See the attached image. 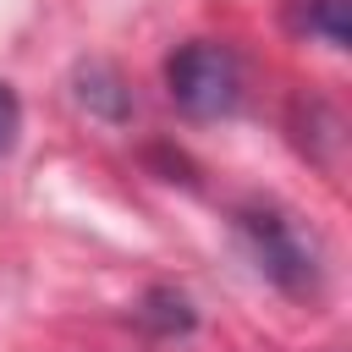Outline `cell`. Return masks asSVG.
Here are the masks:
<instances>
[{"mask_svg": "<svg viewBox=\"0 0 352 352\" xmlns=\"http://www.w3.org/2000/svg\"><path fill=\"white\" fill-rule=\"evenodd\" d=\"M165 94L192 121H220L242 104V60L220 38H187L165 55Z\"/></svg>", "mask_w": 352, "mask_h": 352, "instance_id": "1", "label": "cell"}, {"mask_svg": "<svg viewBox=\"0 0 352 352\" xmlns=\"http://www.w3.org/2000/svg\"><path fill=\"white\" fill-rule=\"evenodd\" d=\"M236 231H242V242H248V253L270 286H280L286 297L319 292V248H314V236H302V226L280 204H242Z\"/></svg>", "mask_w": 352, "mask_h": 352, "instance_id": "2", "label": "cell"}, {"mask_svg": "<svg viewBox=\"0 0 352 352\" xmlns=\"http://www.w3.org/2000/svg\"><path fill=\"white\" fill-rule=\"evenodd\" d=\"M77 104L99 121H126L132 116V88L110 60H82L77 66Z\"/></svg>", "mask_w": 352, "mask_h": 352, "instance_id": "3", "label": "cell"}, {"mask_svg": "<svg viewBox=\"0 0 352 352\" xmlns=\"http://www.w3.org/2000/svg\"><path fill=\"white\" fill-rule=\"evenodd\" d=\"M132 314H138V324L154 330V336H187V330H192V302H187L176 286H154Z\"/></svg>", "mask_w": 352, "mask_h": 352, "instance_id": "4", "label": "cell"}, {"mask_svg": "<svg viewBox=\"0 0 352 352\" xmlns=\"http://www.w3.org/2000/svg\"><path fill=\"white\" fill-rule=\"evenodd\" d=\"M292 22L308 38H319L324 50H346V0H297Z\"/></svg>", "mask_w": 352, "mask_h": 352, "instance_id": "5", "label": "cell"}, {"mask_svg": "<svg viewBox=\"0 0 352 352\" xmlns=\"http://www.w3.org/2000/svg\"><path fill=\"white\" fill-rule=\"evenodd\" d=\"M16 132H22V99H16V88L0 77V154L16 148Z\"/></svg>", "mask_w": 352, "mask_h": 352, "instance_id": "6", "label": "cell"}]
</instances>
